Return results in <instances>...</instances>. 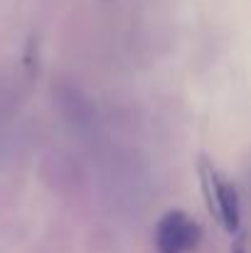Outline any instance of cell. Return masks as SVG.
<instances>
[{
    "mask_svg": "<svg viewBox=\"0 0 251 253\" xmlns=\"http://www.w3.org/2000/svg\"><path fill=\"white\" fill-rule=\"evenodd\" d=\"M202 239V226L185 211L172 209L158 221L155 249L158 253H190Z\"/></svg>",
    "mask_w": 251,
    "mask_h": 253,
    "instance_id": "cell-2",
    "label": "cell"
},
{
    "mask_svg": "<svg viewBox=\"0 0 251 253\" xmlns=\"http://www.w3.org/2000/svg\"><path fill=\"white\" fill-rule=\"evenodd\" d=\"M200 177H202V189H204L209 211L217 216V221L229 234H234L239 229V221H242V207H239L237 187L227 177H222L217 172V168H212L209 163L200 165Z\"/></svg>",
    "mask_w": 251,
    "mask_h": 253,
    "instance_id": "cell-1",
    "label": "cell"
},
{
    "mask_svg": "<svg viewBox=\"0 0 251 253\" xmlns=\"http://www.w3.org/2000/svg\"><path fill=\"white\" fill-rule=\"evenodd\" d=\"M234 253H244V251H242V249H237V251H234Z\"/></svg>",
    "mask_w": 251,
    "mask_h": 253,
    "instance_id": "cell-3",
    "label": "cell"
}]
</instances>
